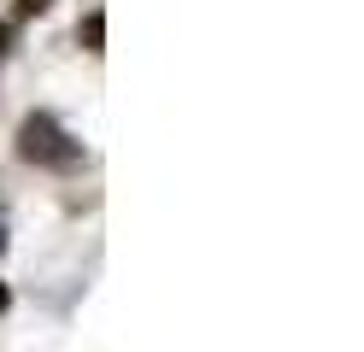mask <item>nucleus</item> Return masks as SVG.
<instances>
[{"label": "nucleus", "instance_id": "obj_1", "mask_svg": "<svg viewBox=\"0 0 364 352\" xmlns=\"http://www.w3.org/2000/svg\"><path fill=\"white\" fill-rule=\"evenodd\" d=\"M18 153L30 164H53V171H77L82 164V141H71L59 129V117L48 112H30L24 124H18Z\"/></svg>", "mask_w": 364, "mask_h": 352}, {"label": "nucleus", "instance_id": "obj_2", "mask_svg": "<svg viewBox=\"0 0 364 352\" xmlns=\"http://www.w3.org/2000/svg\"><path fill=\"white\" fill-rule=\"evenodd\" d=\"M100 41H106V12H88V23H82V47H88V53H100Z\"/></svg>", "mask_w": 364, "mask_h": 352}, {"label": "nucleus", "instance_id": "obj_3", "mask_svg": "<svg viewBox=\"0 0 364 352\" xmlns=\"http://www.w3.org/2000/svg\"><path fill=\"white\" fill-rule=\"evenodd\" d=\"M53 0H18V18H36V12H48Z\"/></svg>", "mask_w": 364, "mask_h": 352}, {"label": "nucleus", "instance_id": "obj_4", "mask_svg": "<svg viewBox=\"0 0 364 352\" xmlns=\"http://www.w3.org/2000/svg\"><path fill=\"white\" fill-rule=\"evenodd\" d=\"M6 41H12V36H6V23H0V53H6Z\"/></svg>", "mask_w": 364, "mask_h": 352}, {"label": "nucleus", "instance_id": "obj_5", "mask_svg": "<svg viewBox=\"0 0 364 352\" xmlns=\"http://www.w3.org/2000/svg\"><path fill=\"white\" fill-rule=\"evenodd\" d=\"M0 247H6V218H0Z\"/></svg>", "mask_w": 364, "mask_h": 352}, {"label": "nucleus", "instance_id": "obj_6", "mask_svg": "<svg viewBox=\"0 0 364 352\" xmlns=\"http://www.w3.org/2000/svg\"><path fill=\"white\" fill-rule=\"evenodd\" d=\"M6 299H12V294H6V288H0V311H6Z\"/></svg>", "mask_w": 364, "mask_h": 352}]
</instances>
